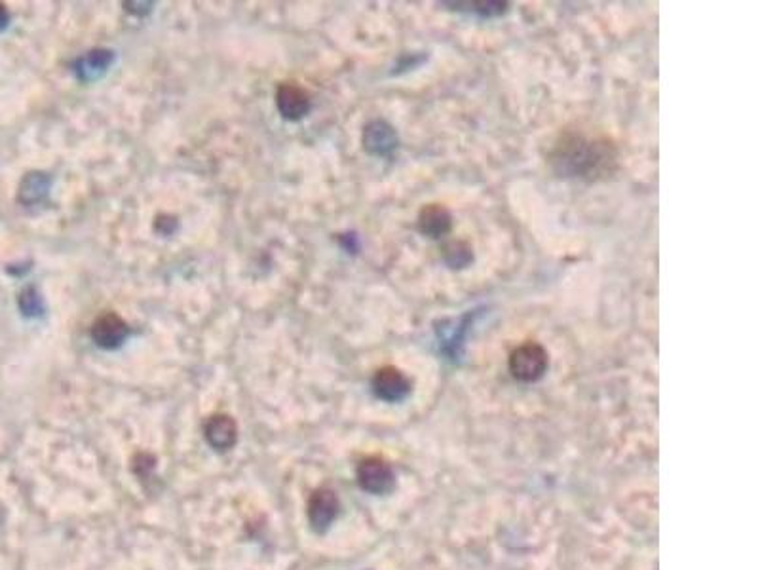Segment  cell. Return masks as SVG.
Listing matches in <instances>:
<instances>
[{
    "instance_id": "cell-1",
    "label": "cell",
    "mask_w": 760,
    "mask_h": 570,
    "mask_svg": "<svg viewBox=\"0 0 760 570\" xmlns=\"http://www.w3.org/2000/svg\"><path fill=\"white\" fill-rule=\"evenodd\" d=\"M614 160V149L607 141L590 140L582 133H570L561 137L551 162L563 176L592 177Z\"/></svg>"
},
{
    "instance_id": "cell-2",
    "label": "cell",
    "mask_w": 760,
    "mask_h": 570,
    "mask_svg": "<svg viewBox=\"0 0 760 570\" xmlns=\"http://www.w3.org/2000/svg\"><path fill=\"white\" fill-rule=\"evenodd\" d=\"M510 373L521 383H537L549 366V356L538 342H525L517 347L510 356Z\"/></svg>"
},
{
    "instance_id": "cell-3",
    "label": "cell",
    "mask_w": 760,
    "mask_h": 570,
    "mask_svg": "<svg viewBox=\"0 0 760 570\" xmlns=\"http://www.w3.org/2000/svg\"><path fill=\"white\" fill-rule=\"evenodd\" d=\"M359 487L371 494H386L395 485V475L390 464L378 457H369L357 466Z\"/></svg>"
},
{
    "instance_id": "cell-4",
    "label": "cell",
    "mask_w": 760,
    "mask_h": 570,
    "mask_svg": "<svg viewBox=\"0 0 760 570\" xmlns=\"http://www.w3.org/2000/svg\"><path fill=\"white\" fill-rule=\"evenodd\" d=\"M339 510H340V502L333 489H327V487L316 489L308 500L310 525H312V529L318 532H325L337 520Z\"/></svg>"
},
{
    "instance_id": "cell-5",
    "label": "cell",
    "mask_w": 760,
    "mask_h": 570,
    "mask_svg": "<svg viewBox=\"0 0 760 570\" xmlns=\"http://www.w3.org/2000/svg\"><path fill=\"white\" fill-rule=\"evenodd\" d=\"M373 392L388 403L402 402L411 394V380L402 369L386 366L375 373Z\"/></svg>"
},
{
    "instance_id": "cell-6",
    "label": "cell",
    "mask_w": 760,
    "mask_h": 570,
    "mask_svg": "<svg viewBox=\"0 0 760 570\" xmlns=\"http://www.w3.org/2000/svg\"><path fill=\"white\" fill-rule=\"evenodd\" d=\"M130 333L128 323L114 312L99 316L92 325V339L97 347L105 350H114L126 340Z\"/></svg>"
},
{
    "instance_id": "cell-7",
    "label": "cell",
    "mask_w": 760,
    "mask_h": 570,
    "mask_svg": "<svg viewBox=\"0 0 760 570\" xmlns=\"http://www.w3.org/2000/svg\"><path fill=\"white\" fill-rule=\"evenodd\" d=\"M205 441L210 443L215 451H229L236 445L238 439V426L229 414H212L204 426Z\"/></svg>"
},
{
    "instance_id": "cell-8",
    "label": "cell",
    "mask_w": 760,
    "mask_h": 570,
    "mask_svg": "<svg viewBox=\"0 0 760 570\" xmlns=\"http://www.w3.org/2000/svg\"><path fill=\"white\" fill-rule=\"evenodd\" d=\"M276 105H278L282 116L299 120L310 111V95L297 84H282L276 92Z\"/></svg>"
},
{
    "instance_id": "cell-9",
    "label": "cell",
    "mask_w": 760,
    "mask_h": 570,
    "mask_svg": "<svg viewBox=\"0 0 760 570\" xmlns=\"http://www.w3.org/2000/svg\"><path fill=\"white\" fill-rule=\"evenodd\" d=\"M451 227H453V217L447 212V207L439 204H430L422 207V212L419 215V231L424 236L431 240H439L451 231Z\"/></svg>"
},
{
    "instance_id": "cell-10",
    "label": "cell",
    "mask_w": 760,
    "mask_h": 570,
    "mask_svg": "<svg viewBox=\"0 0 760 570\" xmlns=\"http://www.w3.org/2000/svg\"><path fill=\"white\" fill-rule=\"evenodd\" d=\"M364 141L369 150L383 154L394 147V131L383 122H375L366 130Z\"/></svg>"
},
{
    "instance_id": "cell-11",
    "label": "cell",
    "mask_w": 760,
    "mask_h": 570,
    "mask_svg": "<svg viewBox=\"0 0 760 570\" xmlns=\"http://www.w3.org/2000/svg\"><path fill=\"white\" fill-rule=\"evenodd\" d=\"M8 23H10V14H8L6 6L0 3V31H5L8 27Z\"/></svg>"
}]
</instances>
